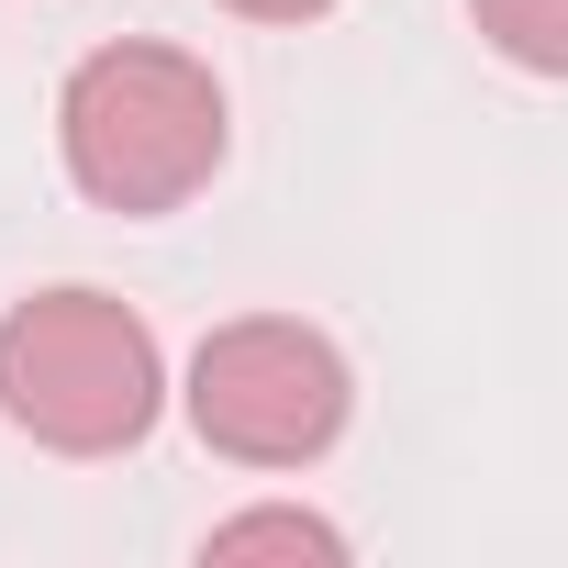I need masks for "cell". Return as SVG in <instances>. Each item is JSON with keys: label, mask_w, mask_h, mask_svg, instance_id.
<instances>
[{"label": "cell", "mask_w": 568, "mask_h": 568, "mask_svg": "<svg viewBox=\"0 0 568 568\" xmlns=\"http://www.w3.org/2000/svg\"><path fill=\"white\" fill-rule=\"evenodd\" d=\"M201 557H212V568H245V557H313V568H335V557H346V535H335L324 513L267 501V513H234V524H212V535H201Z\"/></svg>", "instance_id": "cell-4"}, {"label": "cell", "mask_w": 568, "mask_h": 568, "mask_svg": "<svg viewBox=\"0 0 568 568\" xmlns=\"http://www.w3.org/2000/svg\"><path fill=\"white\" fill-rule=\"evenodd\" d=\"M479 34L524 79H568V0H479Z\"/></svg>", "instance_id": "cell-5"}, {"label": "cell", "mask_w": 568, "mask_h": 568, "mask_svg": "<svg viewBox=\"0 0 568 568\" xmlns=\"http://www.w3.org/2000/svg\"><path fill=\"white\" fill-rule=\"evenodd\" d=\"M179 402H190L201 446L234 457V468H313V457L346 435L357 379H346V357H335L313 324L245 313V324H212V335H201Z\"/></svg>", "instance_id": "cell-3"}, {"label": "cell", "mask_w": 568, "mask_h": 568, "mask_svg": "<svg viewBox=\"0 0 568 568\" xmlns=\"http://www.w3.org/2000/svg\"><path fill=\"white\" fill-rule=\"evenodd\" d=\"M223 145H234L223 90H212V68L179 57V45H101V57H79L68 90H57V156H68V179H79L101 212H123V223H156V212H179L190 190H212Z\"/></svg>", "instance_id": "cell-1"}, {"label": "cell", "mask_w": 568, "mask_h": 568, "mask_svg": "<svg viewBox=\"0 0 568 568\" xmlns=\"http://www.w3.org/2000/svg\"><path fill=\"white\" fill-rule=\"evenodd\" d=\"M168 413V357L112 291H34L0 313V424L57 457H123Z\"/></svg>", "instance_id": "cell-2"}, {"label": "cell", "mask_w": 568, "mask_h": 568, "mask_svg": "<svg viewBox=\"0 0 568 568\" xmlns=\"http://www.w3.org/2000/svg\"><path fill=\"white\" fill-rule=\"evenodd\" d=\"M223 12H245V23H324L335 0H223Z\"/></svg>", "instance_id": "cell-6"}]
</instances>
